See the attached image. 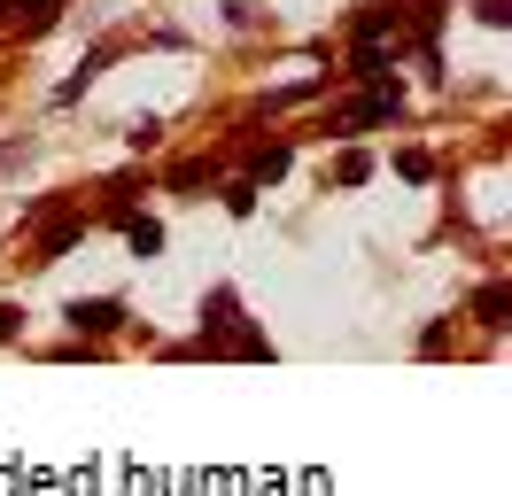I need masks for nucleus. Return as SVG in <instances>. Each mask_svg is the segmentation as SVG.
I'll return each mask as SVG.
<instances>
[{
	"mask_svg": "<svg viewBox=\"0 0 512 496\" xmlns=\"http://www.w3.org/2000/svg\"><path fill=\"white\" fill-rule=\"evenodd\" d=\"M70 326H117V303H70Z\"/></svg>",
	"mask_w": 512,
	"mask_h": 496,
	"instance_id": "nucleus-1",
	"label": "nucleus"
},
{
	"mask_svg": "<svg viewBox=\"0 0 512 496\" xmlns=\"http://www.w3.org/2000/svg\"><path fill=\"white\" fill-rule=\"evenodd\" d=\"M32 148H39V140H8V148H0V179H8V171H24V163H32Z\"/></svg>",
	"mask_w": 512,
	"mask_h": 496,
	"instance_id": "nucleus-2",
	"label": "nucleus"
}]
</instances>
